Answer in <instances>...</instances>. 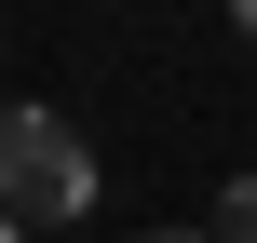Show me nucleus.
<instances>
[{"instance_id": "f03ea898", "label": "nucleus", "mask_w": 257, "mask_h": 243, "mask_svg": "<svg viewBox=\"0 0 257 243\" xmlns=\"http://www.w3.org/2000/svg\"><path fill=\"white\" fill-rule=\"evenodd\" d=\"M217 243H257V176H230V203H217Z\"/></svg>"}, {"instance_id": "f257e3e1", "label": "nucleus", "mask_w": 257, "mask_h": 243, "mask_svg": "<svg viewBox=\"0 0 257 243\" xmlns=\"http://www.w3.org/2000/svg\"><path fill=\"white\" fill-rule=\"evenodd\" d=\"M95 203V149H81V122H54V108H0V216L14 230H68Z\"/></svg>"}, {"instance_id": "7ed1b4c3", "label": "nucleus", "mask_w": 257, "mask_h": 243, "mask_svg": "<svg viewBox=\"0 0 257 243\" xmlns=\"http://www.w3.org/2000/svg\"><path fill=\"white\" fill-rule=\"evenodd\" d=\"M230 27H244V41H257V0H230Z\"/></svg>"}, {"instance_id": "39448f33", "label": "nucleus", "mask_w": 257, "mask_h": 243, "mask_svg": "<svg viewBox=\"0 0 257 243\" xmlns=\"http://www.w3.org/2000/svg\"><path fill=\"white\" fill-rule=\"evenodd\" d=\"M0 243H27V230H14V216H0Z\"/></svg>"}, {"instance_id": "20e7f679", "label": "nucleus", "mask_w": 257, "mask_h": 243, "mask_svg": "<svg viewBox=\"0 0 257 243\" xmlns=\"http://www.w3.org/2000/svg\"><path fill=\"white\" fill-rule=\"evenodd\" d=\"M136 243H203V230H136Z\"/></svg>"}]
</instances>
